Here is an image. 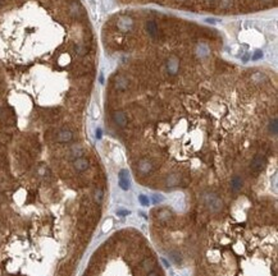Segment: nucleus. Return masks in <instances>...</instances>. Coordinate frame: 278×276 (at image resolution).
I'll list each match as a JSON object with an SVG mask.
<instances>
[{
	"label": "nucleus",
	"instance_id": "nucleus-2",
	"mask_svg": "<svg viewBox=\"0 0 278 276\" xmlns=\"http://www.w3.org/2000/svg\"><path fill=\"white\" fill-rule=\"evenodd\" d=\"M265 157L263 156V155H256L255 157L253 159V161H251V165H250V169L253 170L254 173H259L261 171V169L264 167V165H265Z\"/></svg>",
	"mask_w": 278,
	"mask_h": 276
},
{
	"label": "nucleus",
	"instance_id": "nucleus-18",
	"mask_svg": "<svg viewBox=\"0 0 278 276\" xmlns=\"http://www.w3.org/2000/svg\"><path fill=\"white\" fill-rule=\"evenodd\" d=\"M269 132L272 133V134L276 136L277 132H278V122L277 119H272L271 122H269Z\"/></svg>",
	"mask_w": 278,
	"mask_h": 276
},
{
	"label": "nucleus",
	"instance_id": "nucleus-16",
	"mask_svg": "<svg viewBox=\"0 0 278 276\" xmlns=\"http://www.w3.org/2000/svg\"><path fill=\"white\" fill-rule=\"evenodd\" d=\"M71 155H72V157H75V159L82 157V155H83V150H82V147H79V146H73L72 150H71Z\"/></svg>",
	"mask_w": 278,
	"mask_h": 276
},
{
	"label": "nucleus",
	"instance_id": "nucleus-26",
	"mask_svg": "<svg viewBox=\"0 0 278 276\" xmlns=\"http://www.w3.org/2000/svg\"><path fill=\"white\" fill-rule=\"evenodd\" d=\"M118 214L119 215H127V214H128V211H119Z\"/></svg>",
	"mask_w": 278,
	"mask_h": 276
},
{
	"label": "nucleus",
	"instance_id": "nucleus-22",
	"mask_svg": "<svg viewBox=\"0 0 278 276\" xmlns=\"http://www.w3.org/2000/svg\"><path fill=\"white\" fill-rule=\"evenodd\" d=\"M140 202L142 203V206H149V198H147L146 196H144V194H141V196L139 197Z\"/></svg>",
	"mask_w": 278,
	"mask_h": 276
},
{
	"label": "nucleus",
	"instance_id": "nucleus-1",
	"mask_svg": "<svg viewBox=\"0 0 278 276\" xmlns=\"http://www.w3.org/2000/svg\"><path fill=\"white\" fill-rule=\"evenodd\" d=\"M204 203L211 212H218L223 207V201L214 193H206L204 196Z\"/></svg>",
	"mask_w": 278,
	"mask_h": 276
},
{
	"label": "nucleus",
	"instance_id": "nucleus-27",
	"mask_svg": "<svg viewBox=\"0 0 278 276\" xmlns=\"http://www.w3.org/2000/svg\"><path fill=\"white\" fill-rule=\"evenodd\" d=\"M96 136H97V137H100V136H101V132H100V129H97V132H96Z\"/></svg>",
	"mask_w": 278,
	"mask_h": 276
},
{
	"label": "nucleus",
	"instance_id": "nucleus-13",
	"mask_svg": "<svg viewBox=\"0 0 278 276\" xmlns=\"http://www.w3.org/2000/svg\"><path fill=\"white\" fill-rule=\"evenodd\" d=\"M241 187H242V179H241L240 177H233L231 179V189L233 192H237L241 189Z\"/></svg>",
	"mask_w": 278,
	"mask_h": 276
},
{
	"label": "nucleus",
	"instance_id": "nucleus-21",
	"mask_svg": "<svg viewBox=\"0 0 278 276\" xmlns=\"http://www.w3.org/2000/svg\"><path fill=\"white\" fill-rule=\"evenodd\" d=\"M219 5H221L222 8H231L232 7V0H221V3H219Z\"/></svg>",
	"mask_w": 278,
	"mask_h": 276
},
{
	"label": "nucleus",
	"instance_id": "nucleus-8",
	"mask_svg": "<svg viewBox=\"0 0 278 276\" xmlns=\"http://www.w3.org/2000/svg\"><path fill=\"white\" fill-rule=\"evenodd\" d=\"M114 87L119 91H126L128 88V79L126 77H122V75H118L114 79Z\"/></svg>",
	"mask_w": 278,
	"mask_h": 276
},
{
	"label": "nucleus",
	"instance_id": "nucleus-19",
	"mask_svg": "<svg viewBox=\"0 0 278 276\" xmlns=\"http://www.w3.org/2000/svg\"><path fill=\"white\" fill-rule=\"evenodd\" d=\"M75 50H76V52H77L79 56H83V55H86L87 51H89V49H87L86 46H83V45H77Z\"/></svg>",
	"mask_w": 278,
	"mask_h": 276
},
{
	"label": "nucleus",
	"instance_id": "nucleus-17",
	"mask_svg": "<svg viewBox=\"0 0 278 276\" xmlns=\"http://www.w3.org/2000/svg\"><path fill=\"white\" fill-rule=\"evenodd\" d=\"M103 189L101 188H96L94 191V201L96 202L97 205H100L101 203V201H103Z\"/></svg>",
	"mask_w": 278,
	"mask_h": 276
},
{
	"label": "nucleus",
	"instance_id": "nucleus-29",
	"mask_svg": "<svg viewBox=\"0 0 278 276\" xmlns=\"http://www.w3.org/2000/svg\"><path fill=\"white\" fill-rule=\"evenodd\" d=\"M205 3H211V1H214V0H204Z\"/></svg>",
	"mask_w": 278,
	"mask_h": 276
},
{
	"label": "nucleus",
	"instance_id": "nucleus-5",
	"mask_svg": "<svg viewBox=\"0 0 278 276\" xmlns=\"http://www.w3.org/2000/svg\"><path fill=\"white\" fill-rule=\"evenodd\" d=\"M137 170L140 174L146 175L153 170V162L149 159H141L137 162Z\"/></svg>",
	"mask_w": 278,
	"mask_h": 276
},
{
	"label": "nucleus",
	"instance_id": "nucleus-3",
	"mask_svg": "<svg viewBox=\"0 0 278 276\" xmlns=\"http://www.w3.org/2000/svg\"><path fill=\"white\" fill-rule=\"evenodd\" d=\"M117 27L123 32H128L133 28V19L131 17H122L118 19Z\"/></svg>",
	"mask_w": 278,
	"mask_h": 276
},
{
	"label": "nucleus",
	"instance_id": "nucleus-12",
	"mask_svg": "<svg viewBox=\"0 0 278 276\" xmlns=\"http://www.w3.org/2000/svg\"><path fill=\"white\" fill-rule=\"evenodd\" d=\"M179 180H181V178L178 174H169L165 179V184L168 187H174L179 183Z\"/></svg>",
	"mask_w": 278,
	"mask_h": 276
},
{
	"label": "nucleus",
	"instance_id": "nucleus-10",
	"mask_svg": "<svg viewBox=\"0 0 278 276\" xmlns=\"http://www.w3.org/2000/svg\"><path fill=\"white\" fill-rule=\"evenodd\" d=\"M146 31H147V33H149V36H151L153 38L157 37L158 32H159L157 22H155V21H147L146 22Z\"/></svg>",
	"mask_w": 278,
	"mask_h": 276
},
{
	"label": "nucleus",
	"instance_id": "nucleus-15",
	"mask_svg": "<svg viewBox=\"0 0 278 276\" xmlns=\"http://www.w3.org/2000/svg\"><path fill=\"white\" fill-rule=\"evenodd\" d=\"M154 261H153L151 258H146L142 261V269H144V271H151L153 269H154Z\"/></svg>",
	"mask_w": 278,
	"mask_h": 276
},
{
	"label": "nucleus",
	"instance_id": "nucleus-7",
	"mask_svg": "<svg viewBox=\"0 0 278 276\" xmlns=\"http://www.w3.org/2000/svg\"><path fill=\"white\" fill-rule=\"evenodd\" d=\"M113 120H114V123L118 127H126L127 124V116L121 110H117V111L113 113Z\"/></svg>",
	"mask_w": 278,
	"mask_h": 276
},
{
	"label": "nucleus",
	"instance_id": "nucleus-24",
	"mask_svg": "<svg viewBox=\"0 0 278 276\" xmlns=\"http://www.w3.org/2000/svg\"><path fill=\"white\" fill-rule=\"evenodd\" d=\"M171 256H173L172 258L176 261V263H179V262H181V257L178 258V254H177V253H171Z\"/></svg>",
	"mask_w": 278,
	"mask_h": 276
},
{
	"label": "nucleus",
	"instance_id": "nucleus-9",
	"mask_svg": "<svg viewBox=\"0 0 278 276\" xmlns=\"http://www.w3.org/2000/svg\"><path fill=\"white\" fill-rule=\"evenodd\" d=\"M119 185L124 191H127L129 188V179H128V171L127 170H122L119 173Z\"/></svg>",
	"mask_w": 278,
	"mask_h": 276
},
{
	"label": "nucleus",
	"instance_id": "nucleus-28",
	"mask_svg": "<svg viewBox=\"0 0 278 276\" xmlns=\"http://www.w3.org/2000/svg\"><path fill=\"white\" fill-rule=\"evenodd\" d=\"M176 3H183V1H186V0H174Z\"/></svg>",
	"mask_w": 278,
	"mask_h": 276
},
{
	"label": "nucleus",
	"instance_id": "nucleus-25",
	"mask_svg": "<svg viewBox=\"0 0 278 276\" xmlns=\"http://www.w3.org/2000/svg\"><path fill=\"white\" fill-rule=\"evenodd\" d=\"M147 276H159V275L157 274V272H149V274H147Z\"/></svg>",
	"mask_w": 278,
	"mask_h": 276
},
{
	"label": "nucleus",
	"instance_id": "nucleus-4",
	"mask_svg": "<svg viewBox=\"0 0 278 276\" xmlns=\"http://www.w3.org/2000/svg\"><path fill=\"white\" fill-rule=\"evenodd\" d=\"M73 139V132L69 129H60L55 136V141L59 143H68Z\"/></svg>",
	"mask_w": 278,
	"mask_h": 276
},
{
	"label": "nucleus",
	"instance_id": "nucleus-11",
	"mask_svg": "<svg viewBox=\"0 0 278 276\" xmlns=\"http://www.w3.org/2000/svg\"><path fill=\"white\" fill-rule=\"evenodd\" d=\"M178 68H179V63L177 58H169L168 60V72L171 74H176L178 72Z\"/></svg>",
	"mask_w": 278,
	"mask_h": 276
},
{
	"label": "nucleus",
	"instance_id": "nucleus-14",
	"mask_svg": "<svg viewBox=\"0 0 278 276\" xmlns=\"http://www.w3.org/2000/svg\"><path fill=\"white\" fill-rule=\"evenodd\" d=\"M171 217H172V214L165 208L160 210V211L158 212V219L160 220V221H168Z\"/></svg>",
	"mask_w": 278,
	"mask_h": 276
},
{
	"label": "nucleus",
	"instance_id": "nucleus-6",
	"mask_svg": "<svg viewBox=\"0 0 278 276\" xmlns=\"http://www.w3.org/2000/svg\"><path fill=\"white\" fill-rule=\"evenodd\" d=\"M89 166H90V162L85 157H78V159H75V161H73V167L77 171H85V170L89 169Z\"/></svg>",
	"mask_w": 278,
	"mask_h": 276
},
{
	"label": "nucleus",
	"instance_id": "nucleus-23",
	"mask_svg": "<svg viewBox=\"0 0 278 276\" xmlns=\"http://www.w3.org/2000/svg\"><path fill=\"white\" fill-rule=\"evenodd\" d=\"M261 56H263V52H261V51H256L255 54H254V56H253V60H259Z\"/></svg>",
	"mask_w": 278,
	"mask_h": 276
},
{
	"label": "nucleus",
	"instance_id": "nucleus-20",
	"mask_svg": "<svg viewBox=\"0 0 278 276\" xmlns=\"http://www.w3.org/2000/svg\"><path fill=\"white\" fill-rule=\"evenodd\" d=\"M112 226H113V219H108L107 221L104 222V225H103V231L107 233L108 230L112 229Z\"/></svg>",
	"mask_w": 278,
	"mask_h": 276
}]
</instances>
